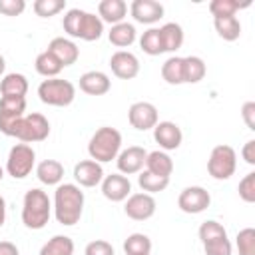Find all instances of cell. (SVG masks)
I'll return each instance as SVG.
<instances>
[{
    "mask_svg": "<svg viewBox=\"0 0 255 255\" xmlns=\"http://www.w3.org/2000/svg\"><path fill=\"white\" fill-rule=\"evenodd\" d=\"M84 201H86V197H84V191L80 189V185H76V183L56 185L54 203H52L56 221L66 227L76 225L84 213Z\"/></svg>",
    "mask_w": 255,
    "mask_h": 255,
    "instance_id": "obj_1",
    "label": "cell"
},
{
    "mask_svg": "<svg viewBox=\"0 0 255 255\" xmlns=\"http://www.w3.org/2000/svg\"><path fill=\"white\" fill-rule=\"evenodd\" d=\"M52 215V201L48 193L40 187H32L24 193L22 201V223L28 229H44Z\"/></svg>",
    "mask_w": 255,
    "mask_h": 255,
    "instance_id": "obj_2",
    "label": "cell"
},
{
    "mask_svg": "<svg viewBox=\"0 0 255 255\" xmlns=\"http://www.w3.org/2000/svg\"><path fill=\"white\" fill-rule=\"evenodd\" d=\"M120 151H122V133L112 126L98 128L88 141L90 159H94L98 163H108V161L116 159Z\"/></svg>",
    "mask_w": 255,
    "mask_h": 255,
    "instance_id": "obj_3",
    "label": "cell"
},
{
    "mask_svg": "<svg viewBox=\"0 0 255 255\" xmlns=\"http://www.w3.org/2000/svg\"><path fill=\"white\" fill-rule=\"evenodd\" d=\"M38 98L46 106L66 108L76 100V86L70 80L48 78L38 86Z\"/></svg>",
    "mask_w": 255,
    "mask_h": 255,
    "instance_id": "obj_4",
    "label": "cell"
},
{
    "mask_svg": "<svg viewBox=\"0 0 255 255\" xmlns=\"http://www.w3.org/2000/svg\"><path fill=\"white\" fill-rule=\"evenodd\" d=\"M235 169H237V151L227 143L215 145L207 159L209 175L217 181H225L235 173Z\"/></svg>",
    "mask_w": 255,
    "mask_h": 255,
    "instance_id": "obj_5",
    "label": "cell"
},
{
    "mask_svg": "<svg viewBox=\"0 0 255 255\" xmlns=\"http://www.w3.org/2000/svg\"><path fill=\"white\" fill-rule=\"evenodd\" d=\"M48 135H50V122L46 120V116L34 112V114H24V118L16 124L12 137L20 139L22 143H36V141H44Z\"/></svg>",
    "mask_w": 255,
    "mask_h": 255,
    "instance_id": "obj_6",
    "label": "cell"
},
{
    "mask_svg": "<svg viewBox=\"0 0 255 255\" xmlns=\"http://www.w3.org/2000/svg\"><path fill=\"white\" fill-rule=\"evenodd\" d=\"M36 163V151L30 143H16L12 145L8 159H6V173L14 179H24L32 173Z\"/></svg>",
    "mask_w": 255,
    "mask_h": 255,
    "instance_id": "obj_7",
    "label": "cell"
},
{
    "mask_svg": "<svg viewBox=\"0 0 255 255\" xmlns=\"http://www.w3.org/2000/svg\"><path fill=\"white\" fill-rule=\"evenodd\" d=\"M24 112H26V98L2 96L0 98V131L12 137L16 124L24 118Z\"/></svg>",
    "mask_w": 255,
    "mask_h": 255,
    "instance_id": "obj_8",
    "label": "cell"
},
{
    "mask_svg": "<svg viewBox=\"0 0 255 255\" xmlns=\"http://www.w3.org/2000/svg\"><path fill=\"white\" fill-rule=\"evenodd\" d=\"M209 203H211V195L201 185H189V187L181 189V193L177 197V207L189 215L203 213L209 207Z\"/></svg>",
    "mask_w": 255,
    "mask_h": 255,
    "instance_id": "obj_9",
    "label": "cell"
},
{
    "mask_svg": "<svg viewBox=\"0 0 255 255\" xmlns=\"http://www.w3.org/2000/svg\"><path fill=\"white\" fill-rule=\"evenodd\" d=\"M128 122L131 128H135L137 131H147L153 129L155 124L159 122V114L157 108L151 102H133L128 110Z\"/></svg>",
    "mask_w": 255,
    "mask_h": 255,
    "instance_id": "obj_10",
    "label": "cell"
},
{
    "mask_svg": "<svg viewBox=\"0 0 255 255\" xmlns=\"http://www.w3.org/2000/svg\"><path fill=\"white\" fill-rule=\"evenodd\" d=\"M155 209H157V203H155L153 195H149L145 191L131 193L126 199V205H124V213L133 221H145V219L153 217Z\"/></svg>",
    "mask_w": 255,
    "mask_h": 255,
    "instance_id": "obj_11",
    "label": "cell"
},
{
    "mask_svg": "<svg viewBox=\"0 0 255 255\" xmlns=\"http://www.w3.org/2000/svg\"><path fill=\"white\" fill-rule=\"evenodd\" d=\"M145 157H147V151L141 145H129V147L122 149L116 157L118 173H122V175L139 173L145 167Z\"/></svg>",
    "mask_w": 255,
    "mask_h": 255,
    "instance_id": "obj_12",
    "label": "cell"
},
{
    "mask_svg": "<svg viewBox=\"0 0 255 255\" xmlns=\"http://www.w3.org/2000/svg\"><path fill=\"white\" fill-rule=\"evenodd\" d=\"M153 139L155 143L161 147V151H173L181 145L183 141V133H181V128L175 124V122H157L155 128H153Z\"/></svg>",
    "mask_w": 255,
    "mask_h": 255,
    "instance_id": "obj_13",
    "label": "cell"
},
{
    "mask_svg": "<svg viewBox=\"0 0 255 255\" xmlns=\"http://www.w3.org/2000/svg\"><path fill=\"white\" fill-rule=\"evenodd\" d=\"M100 185H102L104 197L110 199V201H114V203L126 201L131 195V181L128 179V175H122V173L104 175V179H102Z\"/></svg>",
    "mask_w": 255,
    "mask_h": 255,
    "instance_id": "obj_14",
    "label": "cell"
},
{
    "mask_svg": "<svg viewBox=\"0 0 255 255\" xmlns=\"http://www.w3.org/2000/svg\"><path fill=\"white\" fill-rule=\"evenodd\" d=\"M110 68L120 80H133L139 74V60L128 50H118L110 58Z\"/></svg>",
    "mask_w": 255,
    "mask_h": 255,
    "instance_id": "obj_15",
    "label": "cell"
},
{
    "mask_svg": "<svg viewBox=\"0 0 255 255\" xmlns=\"http://www.w3.org/2000/svg\"><path fill=\"white\" fill-rule=\"evenodd\" d=\"M74 179L76 185L80 187H96L102 183L104 179V169L102 163L94 161V159H82L74 165Z\"/></svg>",
    "mask_w": 255,
    "mask_h": 255,
    "instance_id": "obj_16",
    "label": "cell"
},
{
    "mask_svg": "<svg viewBox=\"0 0 255 255\" xmlns=\"http://www.w3.org/2000/svg\"><path fill=\"white\" fill-rule=\"evenodd\" d=\"M129 14L135 22L151 26L163 18V4H159L157 0H133L129 6Z\"/></svg>",
    "mask_w": 255,
    "mask_h": 255,
    "instance_id": "obj_17",
    "label": "cell"
},
{
    "mask_svg": "<svg viewBox=\"0 0 255 255\" xmlns=\"http://www.w3.org/2000/svg\"><path fill=\"white\" fill-rule=\"evenodd\" d=\"M48 52L56 56V60L62 64V68L76 64L78 58H80V48H78V44H76L74 40H70V38H64V36L52 38L50 44H48Z\"/></svg>",
    "mask_w": 255,
    "mask_h": 255,
    "instance_id": "obj_18",
    "label": "cell"
},
{
    "mask_svg": "<svg viewBox=\"0 0 255 255\" xmlns=\"http://www.w3.org/2000/svg\"><path fill=\"white\" fill-rule=\"evenodd\" d=\"M110 88H112V80L108 78V74L100 70H92L80 76V90L88 96H104L110 92Z\"/></svg>",
    "mask_w": 255,
    "mask_h": 255,
    "instance_id": "obj_19",
    "label": "cell"
},
{
    "mask_svg": "<svg viewBox=\"0 0 255 255\" xmlns=\"http://www.w3.org/2000/svg\"><path fill=\"white\" fill-rule=\"evenodd\" d=\"M98 16L102 22L108 24H120L128 16V4L124 0H102L98 4Z\"/></svg>",
    "mask_w": 255,
    "mask_h": 255,
    "instance_id": "obj_20",
    "label": "cell"
},
{
    "mask_svg": "<svg viewBox=\"0 0 255 255\" xmlns=\"http://www.w3.org/2000/svg\"><path fill=\"white\" fill-rule=\"evenodd\" d=\"M159 36H161V44H163V52H177L183 46L185 34L183 28L177 22H165L159 28Z\"/></svg>",
    "mask_w": 255,
    "mask_h": 255,
    "instance_id": "obj_21",
    "label": "cell"
},
{
    "mask_svg": "<svg viewBox=\"0 0 255 255\" xmlns=\"http://www.w3.org/2000/svg\"><path fill=\"white\" fill-rule=\"evenodd\" d=\"M36 177L44 185H60L64 177V165L58 159H44L36 165Z\"/></svg>",
    "mask_w": 255,
    "mask_h": 255,
    "instance_id": "obj_22",
    "label": "cell"
},
{
    "mask_svg": "<svg viewBox=\"0 0 255 255\" xmlns=\"http://www.w3.org/2000/svg\"><path fill=\"white\" fill-rule=\"evenodd\" d=\"M26 92H28V80H26L24 74L12 72V74H6V76L0 80V94H2V96L26 98Z\"/></svg>",
    "mask_w": 255,
    "mask_h": 255,
    "instance_id": "obj_23",
    "label": "cell"
},
{
    "mask_svg": "<svg viewBox=\"0 0 255 255\" xmlns=\"http://www.w3.org/2000/svg\"><path fill=\"white\" fill-rule=\"evenodd\" d=\"M145 169L151 173H157L161 177H169L173 171V159L169 157L167 151H161V149L149 151L145 157Z\"/></svg>",
    "mask_w": 255,
    "mask_h": 255,
    "instance_id": "obj_24",
    "label": "cell"
},
{
    "mask_svg": "<svg viewBox=\"0 0 255 255\" xmlns=\"http://www.w3.org/2000/svg\"><path fill=\"white\" fill-rule=\"evenodd\" d=\"M108 38H110V42H112L114 46H118V48H128V46H131V44L135 42L137 32H135V26H133V24H129V22L124 20V22L114 24V26L110 28Z\"/></svg>",
    "mask_w": 255,
    "mask_h": 255,
    "instance_id": "obj_25",
    "label": "cell"
},
{
    "mask_svg": "<svg viewBox=\"0 0 255 255\" xmlns=\"http://www.w3.org/2000/svg\"><path fill=\"white\" fill-rule=\"evenodd\" d=\"M102 34H104V22L100 20V16H96L92 12H86L84 18H82L78 38L84 40V42H96V40L102 38Z\"/></svg>",
    "mask_w": 255,
    "mask_h": 255,
    "instance_id": "obj_26",
    "label": "cell"
},
{
    "mask_svg": "<svg viewBox=\"0 0 255 255\" xmlns=\"http://www.w3.org/2000/svg\"><path fill=\"white\" fill-rule=\"evenodd\" d=\"M213 26L219 38L227 42H235L241 36V22L237 16H223V18H213Z\"/></svg>",
    "mask_w": 255,
    "mask_h": 255,
    "instance_id": "obj_27",
    "label": "cell"
},
{
    "mask_svg": "<svg viewBox=\"0 0 255 255\" xmlns=\"http://www.w3.org/2000/svg\"><path fill=\"white\" fill-rule=\"evenodd\" d=\"M207 66L199 56H185L183 58V84H197L205 78Z\"/></svg>",
    "mask_w": 255,
    "mask_h": 255,
    "instance_id": "obj_28",
    "label": "cell"
},
{
    "mask_svg": "<svg viewBox=\"0 0 255 255\" xmlns=\"http://www.w3.org/2000/svg\"><path fill=\"white\" fill-rule=\"evenodd\" d=\"M161 78L169 86H179L183 84V58L179 56H169L161 64Z\"/></svg>",
    "mask_w": 255,
    "mask_h": 255,
    "instance_id": "obj_29",
    "label": "cell"
},
{
    "mask_svg": "<svg viewBox=\"0 0 255 255\" xmlns=\"http://www.w3.org/2000/svg\"><path fill=\"white\" fill-rule=\"evenodd\" d=\"M40 255H74V241L68 235H54L42 245Z\"/></svg>",
    "mask_w": 255,
    "mask_h": 255,
    "instance_id": "obj_30",
    "label": "cell"
},
{
    "mask_svg": "<svg viewBox=\"0 0 255 255\" xmlns=\"http://www.w3.org/2000/svg\"><path fill=\"white\" fill-rule=\"evenodd\" d=\"M34 66H36V72H38L40 76H44V78H58V74L62 72V64H60V62L56 60V56L50 54L48 50H44V52H40V54L36 56Z\"/></svg>",
    "mask_w": 255,
    "mask_h": 255,
    "instance_id": "obj_31",
    "label": "cell"
},
{
    "mask_svg": "<svg viewBox=\"0 0 255 255\" xmlns=\"http://www.w3.org/2000/svg\"><path fill=\"white\" fill-rule=\"evenodd\" d=\"M137 183H139V187L145 191V193H159V191H163L167 185H169V177H161V175H157V173H151V171H147V169H141L139 171V175H137Z\"/></svg>",
    "mask_w": 255,
    "mask_h": 255,
    "instance_id": "obj_32",
    "label": "cell"
},
{
    "mask_svg": "<svg viewBox=\"0 0 255 255\" xmlns=\"http://www.w3.org/2000/svg\"><path fill=\"white\" fill-rule=\"evenodd\" d=\"M126 255H149L151 251V239L145 233H131L124 241Z\"/></svg>",
    "mask_w": 255,
    "mask_h": 255,
    "instance_id": "obj_33",
    "label": "cell"
},
{
    "mask_svg": "<svg viewBox=\"0 0 255 255\" xmlns=\"http://www.w3.org/2000/svg\"><path fill=\"white\" fill-rule=\"evenodd\" d=\"M251 2H237V0H211L209 2V12L213 18H223V16H235L241 8H247Z\"/></svg>",
    "mask_w": 255,
    "mask_h": 255,
    "instance_id": "obj_34",
    "label": "cell"
},
{
    "mask_svg": "<svg viewBox=\"0 0 255 255\" xmlns=\"http://www.w3.org/2000/svg\"><path fill=\"white\" fill-rule=\"evenodd\" d=\"M139 48L147 56H159V54H163V44H161L159 28H147L139 36Z\"/></svg>",
    "mask_w": 255,
    "mask_h": 255,
    "instance_id": "obj_35",
    "label": "cell"
},
{
    "mask_svg": "<svg viewBox=\"0 0 255 255\" xmlns=\"http://www.w3.org/2000/svg\"><path fill=\"white\" fill-rule=\"evenodd\" d=\"M84 14H86V10H80V8H70V10L64 14L62 26H64V32H66L70 38H78Z\"/></svg>",
    "mask_w": 255,
    "mask_h": 255,
    "instance_id": "obj_36",
    "label": "cell"
},
{
    "mask_svg": "<svg viewBox=\"0 0 255 255\" xmlns=\"http://www.w3.org/2000/svg\"><path fill=\"white\" fill-rule=\"evenodd\" d=\"M199 239L201 243H207V241H213V239H219V237H227V229L215 221V219H207L199 225Z\"/></svg>",
    "mask_w": 255,
    "mask_h": 255,
    "instance_id": "obj_37",
    "label": "cell"
},
{
    "mask_svg": "<svg viewBox=\"0 0 255 255\" xmlns=\"http://www.w3.org/2000/svg\"><path fill=\"white\" fill-rule=\"evenodd\" d=\"M36 16L40 18H52L58 12H62L66 8V0H36L32 4Z\"/></svg>",
    "mask_w": 255,
    "mask_h": 255,
    "instance_id": "obj_38",
    "label": "cell"
},
{
    "mask_svg": "<svg viewBox=\"0 0 255 255\" xmlns=\"http://www.w3.org/2000/svg\"><path fill=\"white\" fill-rule=\"evenodd\" d=\"M235 245L239 255H255V229L253 227L241 229L235 237Z\"/></svg>",
    "mask_w": 255,
    "mask_h": 255,
    "instance_id": "obj_39",
    "label": "cell"
},
{
    "mask_svg": "<svg viewBox=\"0 0 255 255\" xmlns=\"http://www.w3.org/2000/svg\"><path fill=\"white\" fill-rule=\"evenodd\" d=\"M203 251L205 255H233V245L229 237H219V239L203 243Z\"/></svg>",
    "mask_w": 255,
    "mask_h": 255,
    "instance_id": "obj_40",
    "label": "cell"
},
{
    "mask_svg": "<svg viewBox=\"0 0 255 255\" xmlns=\"http://www.w3.org/2000/svg\"><path fill=\"white\" fill-rule=\"evenodd\" d=\"M239 197L245 203H255V171H249L241 181H239Z\"/></svg>",
    "mask_w": 255,
    "mask_h": 255,
    "instance_id": "obj_41",
    "label": "cell"
},
{
    "mask_svg": "<svg viewBox=\"0 0 255 255\" xmlns=\"http://www.w3.org/2000/svg\"><path fill=\"white\" fill-rule=\"evenodd\" d=\"M84 255H116L114 247L110 241L106 239H96V241H90L84 249Z\"/></svg>",
    "mask_w": 255,
    "mask_h": 255,
    "instance_id": "obj_42",
    "label": "cell"
},
{
    "mask_svg": "<svg viewBox=\"0 0 255 255\" xmlns=\"http://www.w3.org/2000/svg\"><path fill=\"white\" fill-rule=\"evenodd\" d=\"M26 10L24 0H0V14L4 16H20Z\"/></svg>",
    "mask_w": 255,
    "mask_h": 255,
    "instance_id": "obj_43",
    "label": "cell"
},
{
    "mask_svg": "<svg viewBox=\"0 0 255 255\" xmlns=\"http://www.w3.org/2000/svg\"><path fill=\"white\" fill-rule=\"evenodd\" d=\"M241 118L245 122V126L253 131L255 129V102H245L241 108Z\"/></svg>",
    "mask_w": 255,
    "mask_h": 255,
    "instance_id": "obj_44",
    "label": "cell"
},
{
    "mask_svg": "<svg viewBox=\"0 0 255 255\" xmlns=\"http://www.w3.org/2000/svg\"><path fill=\"white\" fill-rule=\"evenodd\" d=\"M241 157H243L249 165H255V139L245 141V145L241 147Z\"/></svg>",
    "mask_w": 255,
    "mask_h": 255,
    "instance_id": "obj_45",
    "label": "cell"
},
{
    "mask_svg": "<svg viewBox=\"0 0 255 255\" xmlns=\"http://www.w3.org/2000/svg\"><path fill=\"white\" fill-rule=\"evenodd\" d=\"M0 255H20V251L12 241H0Z\"/></svg>",
    "mask_w": 255,
    "mask_h": 255,
    "instance_id": "obj_46",
    "label": "cell"
},
{
    "mask_svg": "<svg viewBox=\"0 0 255 255\" xmlns=\"http://www.w3.org/2000/svg\"><path fill=\"white\" fill-rule=\"evenodd\" d=\"M4 221H6V199L0 195V227L4 225Z\"/></svg>",
    "mask_w": 255,
    "mask_h": 255,
    "instance_id": "obj_47",
    "label": "cell"
},
{
    "mask_svg": "<svg viewBox=\"0 0 255 255\" xmlns=\"http://www.w3.org/2000/svg\"><path fill=\"white\" fill-rule=\"evenodd\" d=\"M4 70H6V60H4V56L0 54V76L4 74Z\"/></svg>",
    "mask_w": 255,
    "mask_h": 255,
    "instance_id": "obj_48",
    "label": "cell"
},
{
    "mask_svg": "<svg viewBox=\"0 0 255 255\" xmlns=\"http://www.w3.org/2000/svg\"><path fill=\"white\" fill-rule=\"evenodd\" d=\"M2 177H4V169H2V165H0V181H2Z\"/></svg>",
    "mask_w": 255,
    "mask_h": 255,
    "instance_id": "obj_49",
    "label": "cell"
}]
</instances>
